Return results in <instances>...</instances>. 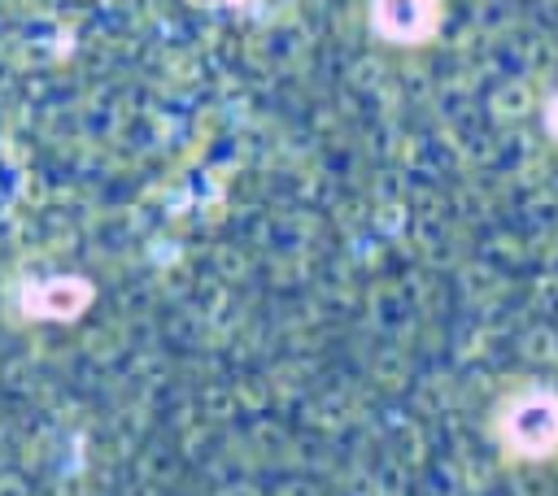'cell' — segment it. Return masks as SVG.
Returning <instances> with one entry per match:
<instances>
[{"label": "cell", "instance_id": "cell-2", "mask_svg": "<svg viewBox=\"0 0 558 496\" xmlns=\"http://www.w3.org/2000/svg\"><path fill=\"white\" fill-rule=\"evenodd\" d=\"M87 300H92V283H78V278H48V283H39L35 292H31V313L35 318H78L83 309H87Z\"/></svg>", "mask_w": 558, "mask_h": 496}, {"label": "cell", "instance_id": "cell-1", "mask_svg": "<svg viewBox=\"0 0 558 496\" xmlns=\"http://www.w3.org/2000/svg\"><path fill=\"white\" fill-rule=\"evenodd\" d=\"M440 0H366V26L388 48H427L440 35Z\"/></svg>", "mask_w": 558, "mask_h": 496}, {"label": "cell", "instance_id": "cell-3", "mask_svg": "<svg viewBox=\"0 0 558 496\" xmlns=\"http://www.w3.org/2000/svg\"><path fill=\"white\" fill-rule=\"evenodd\" d=\"M545 131H549V139L558 144V91H554L549 104H545Z\"/></svg>", "mask_w": 558, "mask_h": 496}]
</instances>
